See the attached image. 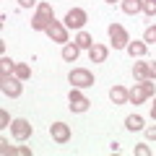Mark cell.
I'll return each mask as SVG.
<instances>
[{
    "instance_id": "obj_1",
    "label": "cell",
    "mask_w": 156,
    "mask_h": 156,
    "mask_svg": "<svg viewBox=\"0 0 156 156\" xmlns=\"http://www.w3.org/2000/svg\"><path fill=\"white\" fill-rule=\"evenodd\" d=\"M52 21H55L52 5H50V3H39V5H37V16H34V21H31V29H34V31H44Z\"/></svg>"
},
{
    "instance_id": "obj_2",
    "label": "cell",
    "mask_w": 156,
    "mask_h": 156,
    "mask_svg": "<svg viewBox=\"0 0 156 156\" xmlns=\"http://www.w3.org/2000/svg\"><path fill=\"white\" fill-rule=\"evenodd\" d=\"M148 96H154V83H151V78L148 81H138V83L128 91V101L130 104H143Z\"/></svg>"
},
{
    "instance_id": "obj_3",
    "label": "cell",
    "mask_w": 156,
    "mask_h": 156,
    "mask_svg": "<svg viewBox=\"0 0 156 156\" xmlns=\"http://www.w3.org/2000/svg\"><path fill=\"white\" fill-rule=\"evenodd\" d=\"M68 81H70L73 89H89V86H94V76H91V70H86V68H73L70 76H68Z\"/></svg>"
},
{
    "instance_id": "obj_4",
    "label": "cell",
    "mask_w": 156,
    "mask_h": 156,
    "mask_svg": "<svg viewBox=\"0 0 156 156\" xmlns=\"http://www.w3.org/2000/svg\"><path fill=\"white\" fill-rule=\"evenodd\" d=\"M86 21H89V16H86V11L83 8H70V11L65 13V26L68 29H81L86 26Z\"/></svg>"
},
{
    "instance_id": "obj_5",
    "label": "cell",
    "mask_w": 156,
    "mask_h": 156,
    "mask_svg": "<svg viewBox=\"0 0 156 156\" xmlns=\"http://www.w3.org/2000/svg\"><path fill=\"white\" fill-rule=\"evenodd\" d=\"M44 34L52 39V42H57V44H68V26L60 21H52L50 26L44 29Z\"/></svg>"
},
{
    "instance_id": "obj_6",
    "label": "cell",
    "mask_w": 156,
    "mask_h": 156,
    "mask_svg": "<svg viewBox=\"0 0 156 156\" xmlns=\"http://www.w3.org/2000/svg\"><path fill=\"white\" fill-rule=\"evenodd\" d=\"M11 133H13V138H16V140H26V138H31L34 128H31L29 120L18 117V120H13V122H11Z\"/></svg>"
},
{
    "instance_id": "obj_7",
    "label": "cell",
    "mask_w": 156,
    "mask_h": 156,
    "mask_svg": "<svg viewBox=\"0 0 156 156\" xmlns=\"http://www.w3.org/2000/svg\"><path fill=\"white\" fill-rule=\"evenodd\" d=\"M0 89H3V94H5V96L16 99V96H21L23 86H21V78H11V76H3V78H0Z\"/></svg>"
},
{
    "instance_id": "obj_8",
    "label": "cell",
    "mask_w": 156,
    "mask_h": 156,
    "mask_svg": "<svg viewBox=\"0 0 156 156\" xmlns=\"http://www.w3.org/2000/svg\"><path fill=\"white\" fill-rule=\"evenodd\" d=\"M109 39H112V47L115 50H125L128 47V31H125L120 23H109Z\"/></svg>"
},
{
    "instance_id": "obj_9",
    "label": "cell",
    "mask_w": 156,
    "mask_h": 156,
    "mask_svg": "<svg viewBox=\"0 0 156 156\" xmlns=\"http://www.w3.org/2000/svg\"><path fill=\"white\" fill-rule=\"evenodd\" d=\"M89 104L91 101L81 94V89H70V94H68V107H70V112H86Z\"/></svg>"
},
{
    "instance_id": "obj_10",
    "label": "cell",
    "mask_w": 156,
    "mask_h": 156,
    "mask_svg": "<svg viewBox=\"0 0 156 156\" xmlns=\"http://www.w3.org/2000/svg\"><path fill=\"white\" fill-rule=\"evenodd\" d=\"M50 135H52L55 143L65 146L68 140H70V128H68L65 122H52V125H50Z\"/></svg>"
},
{
    "instance_id": "obj_11",
    "label": "cell",
    "mask_w": 156,
    "mask_h": 156,
    "mask_svg": "<svg viewBox=\"0 0 156 156\" xmlns=\"http://www.w3.org/2000/svg\"><path fill=\"white\" fill-rule=\"evenodd\" d=\"M109 99H112V104H128V89H122V86H112L109 89Z\"/></svg>"
},
{
    "instance_id": "obj_12",
    "label": "cell",
    "mask_w": 156,
    "mask_h": 156,
    "mask_svg": "<svg viewBox=\"0 0 156 156\" xmlns=\"http://www.w3.org/2000/svg\"><path fill=\"white\" fill-rule=\"evenodd\" d=\"M125 50H128V55L135 60V57H143L146 52H148V44H146V42H128Z\"/></svg>"
},
{
    "instance_id": "obj_13",
    "label": "cell",
    "mask_w": 156,
    "mask_h": 156,
    "mask_svg": "<svg viewBox=\"0 0 156 156\" xmlns=\"http://www.w3.org/2000/svg\"><path fill=\"white\" fill-rule=\"evenodd\" d=\"M107 55H109V50H107L104 44H94V47L89 50L91 62H104V60H107Z\"/></svg>"
},
{
    "instance_id": "obj_14",
    "label": "cell",
    "mask_w": 156,
    "mask_h": 156,
    "mask_svg": "<svg viewBox=\"0 0 156 156\" xmlns=\"http://www.w3.org/2000/svg\"><path fill=\"white\" fill-rule=\"evenodd\" d=\"M78 52H81L78 44H62V60H65V62H76L78 60Z\"/></svg>"
},
{
    "instance_id": "obj_15",
    "label": "cell",
    "mask_w": 156,
    "mask_h": 156,
    "mask_svg": "<svg viewBox=\"0 0 156 156\" xmlns=\"http://www.w3.org/2000/svg\"><path fill=\"white\" fill-rule=\"evenodd\" d=\"M122 11L128 16H135V13L143 11V0H122Z\"/></svg>"
},
{
    "instance_id": "obj_16",
    "label": "cell",
    "mask_w": 156,
    "mask_h": 156,
    "mask_svg": "<svg viewBox=\"0 0 156 156\" xmlns=\"http://www.w3.org/2000/svg\"><path fill=\"white\" fill-rule=\"evenodd\" d=\"M76 44L81 47V50H91V47H94V39H91V34H86L83 29H81L78 37H76Z\"/></svg>"
},
{
    "instance_id": "obj_17",
    "label": "cell",
    "mask_w": 156,
    "mask_h": 156,
    "mask_svg": "<svg viewBox=\"0 0 156 156\" xmlns=\"http://www.w3.org/2000/svg\"><path fill=\"white\" fill-rule=\"evenodd\" d=\"M133 76H135V81H148V65H146V62H135Z\"/></svg>"
},
{
    "instance_id": "obj_18",
    "label": "cell",
    "mask_w": 156,
    "mask_h": 156,
    "mask_svg": "<svg viewBox=\"0 0 156 156\" xmlns=\"http://www.w3.org/2000/svg\"><path fill=\"white\" fill-rule=\"evenodd\" d=\"M125 128L133 130V133H135V130H143V117H140V115H130L128 120H125Z\"/></svg>"
},
{
    "instance_id": "obj_19",
    "label": "cell",
    "mask_w": 156,
    "mask_h": 156,
    "mask_svg": "<svg viewBox=\"0 0 156 156\" xmlns=\"http://www.w3.org/2000/svg\"><path fill=\"white\" fill-rule=\"evenodd\" d=\"M13 70H16V62H13L11 57L3 55V60H0V76H11Z\"/></svg>"
},
{
    "instance_id": "obj_20",
    "label": "cell",
    "mask_w": 156,
    "mask_h": 156,
    "mask_svg": "<svg viewBox=\"0 0 156 156\" xmlns=\"http://www.w3.org/2000/svg\"><path fill=\"white\" fill-rule=\"evenodd\" d=\"M13 76L21 78V81H26V78L31 76V68H29L26 62H16V70H13Z\"/></svg>"
},
{
    "instance_id": "obj_21",
    "label": "cell",
    "mask_w": 156,
    "mask_h": 156,
    "mask_svg": "<svg viewBox=\"0 0 156 156\" xmlns=\"http://www.w3.org/2000/svg\"><path fill=\"white\" fill-rule=\"evenodd\" d=\"M143 42H146V44H156V23L146 29V34H143Z\"/></svg>"
},
{
    "instance_id": "obj_22",
    "label": "cell",
    "mask_w": 156,
    "mask_h": 156,
    "mask_svg": "<svg viewBox=\"0 0 156 156\" xmlns=\"http://www.w3.org/2000/svg\"><path fill=\"white\" fill-rule=\"evenodd\" d=\"M143 13L154 18L156 16V0H143Z\"/></svg>"
},
{
    "instance_id": "obj_23",
    "label": "cell",
    "mask_w": 156,
    "mask_h": 156,
    "mask_svg": "<svg viewBox=\"0 0 156 156\" xmlns=\"http://www.w3.org/2000/svg\"><path fill=\"white\" fill-rule=\"evenodd\" d=\"M133 154H135V156H151V148H148V146H143V143H138Z\"/></svg>"
},
{
    "instance_id": "obj_24",
    "label": "cell",
    "mask_w": 156,
    "mask_h": 156,
    "mask_svg": "<svg viewBox=\"0 0 156 156\" xmlns=\"http://www.w3.org/2000/svg\"><path fill=\"white\" fill-rule=\"evenodd\" d=\"M0 154H3V156H8V154H13V146H11V143H8V140H5V138L0 140Z\"/></svg>"
},
{
    "instance_id": "obj_25",
    "label": "cell",
    "mask_w": 156,
    "mask_h": 156,
    "mask_svg": "<svg viewBox=\"0 0 156 156\" xmlns=\"http://www.w3.org/2000/svg\"><path fill=\"white\" fill-rule=\"evenodd\" d=\"M8 125H11V117H8V112L3 109L0 112V128H8Z\"/></svg>"
},
{
    "instance_id": "obj_26",
    "label": "cell",
    "mask_w": 156,
    "mask_h": 156,
    "mask_svg": "<svg viewBox=\"0 0 156 156\" xmlns=\"http://www.w3.org/2000/svg\"><path fill=\"white\" fill-rule=\"evenodd\" d=\"M13 154H18V156H31V148H26V146H18V148H13Z\"/></svg>"
},
{
    "instance_id": "obj_27",
    "label": "cell",
    "mask_w": 156,
    "mask_h": 156,
    "mask_svg": "<svg viewBox=\"0 0 156 156\" xmlns=\"http://www.w3.org/2000/svg\"><path fill=\"white\" fill-rule=\"evenodd\" d=\"M146 138H148V140H156V125L146 128Z\"/></svg>"
},
{
    "instance_id": "obj_28",
    "label": "cell",
    "mask_w": 156,
    "mask_h": 156,
    "mask_svg": "<svg viewBox=\"0 0 156 156\" xmlns=\"http://www.w3.org/2000/svg\"><path fill=\"white\" fill-rule=\"evenodd\" d=\"M148 65V78H156V60L154 62H146Z\"/></svg>"
},
{
    "instance_id": "obj_29",
    "label": "cell",
    "mask_w": 156,
    "mask_h": 156,
    "mask_svg": "<svg viewBox=\"0 0 156 156\" xmlns=\"http://www.w3.org/2000/svg\"><path fill=\"white\" fill-rule=\"evenodd\" d=\"M34 3H37V0H18V5H21V8H31Z\"/></svg>"
},
{
    "instance_id": "obj_30",
    "label": "cell",
    "mask_w": 156,
    "mask_h": 156,
    "mask_svg": "<svg viewBox=\"0 0 156 156\" xmlns=\"http://www.w3.org/2000/svg\"><path fill=\"white\" fill-rule=\"evenodd\" d=\"M151 117H154V120H156V101H154V104H151Z\"/></svg>"
},
{
    "instance_id": "obj_31",
    "label": "cell",
    "mask_w": 156,
    "mask_h": 156,
    "mask_svg": "<svg viewBox=\"0 0 156 156\" xmlns=\"http://www.w3.org/2000/svg\"><path fill=\"white\" fill-rule=\"evenodd\" d=\"M107 3H109V5H115V3H117V0H107Z\"/></svg>"
}]
</instances>
